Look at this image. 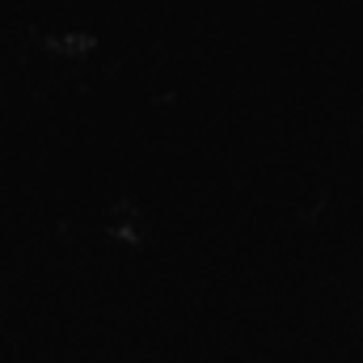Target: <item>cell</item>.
<instances>
[{
  "instance_id": "2",
  "label": "cell",
  "mask_w": 363,
  "mask_h": 363,
  "mask_svg": "<svg viewBox=\"0 0 363 363\" xmlns=\"http://www.w3.org/2000/svg\"><path fill=\"white\" fill-rule=\"evenodd\" d=\"M47 43V51H55V55H68V60H81V55H89L93 47H97V38L93 34H81V30H72V34H60V38H43Z\"/></svg>"
},
{
  "instance_id": "1",
  "label": "cell",
  "mask_w": 363,
  "mask_h": 363,
  "mask_svg": "<svg viewBox=\"0 0 363 363\" xmlns=\"http://www.w3.org/2000/svg\"><path fill=\"white\" fill-rule=\"evenodd\" d=\"M110 233L127 245H144V216L135 203H118L114 207V220H110Z\"/></svg>"
}]
</instances>
